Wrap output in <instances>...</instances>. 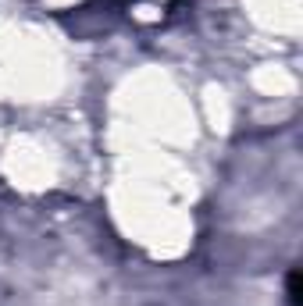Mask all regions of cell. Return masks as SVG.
I'll return each mask as SVG.
<instances>
[{
    "mask_svg": "<svg viewBox=\"0 0 303 306\" xmlns=\"http://www.w3.org/2000/svg\"><path fill=\"white\" fill-rule=\"evenodd\" d=\"M289 299H293V303H300V274H296V271L289 274Z\"/></svg>",
    "mask_w": 303,
    "mask_h": 306,
    "instance_id": "obj_1",
    "label": "cell"
}]
</instances>
